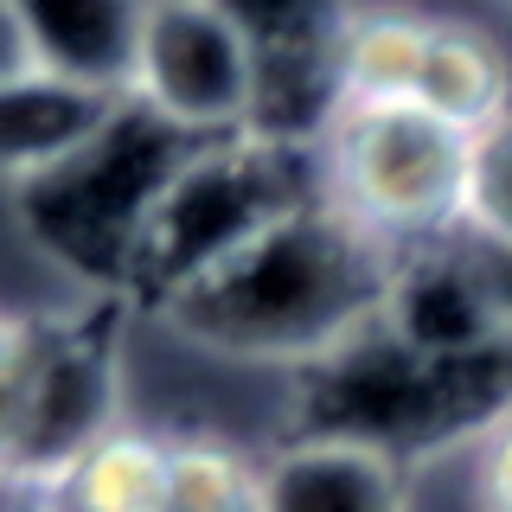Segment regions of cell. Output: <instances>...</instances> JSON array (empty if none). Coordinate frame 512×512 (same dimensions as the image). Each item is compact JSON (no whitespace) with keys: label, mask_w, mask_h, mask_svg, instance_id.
Instances as JSON below:
<instances>
[{"label":"cell","mask_w":512,"mask_h":512,"mask_svg":"<svg viewBox=\"0 0 512 512\" xmlns=\"http://www.w3.org/2000/svg\"><path fill=\"white\" fill-rule=\"evenodd\" d=\"M384 276H391V250L359 231L327 192H314L154 314L218 359L308 372L378 320Z\"/></svg>","instance_id":"1"},{"label":"cell","mask_w":512,"mask_h":512,"mask_svg":"<svg viewBox=\"0 0 512 512\" xmlns=\"http://www.w3.org/2000/svg\"><path fill=\"white\" fill-rule=\"evenodd\" d=\"M295 378L301 416H308L301 436L365 442L391 461L436 455L512 423V352L474 365H429L397 346L378 320Z\"/></svg>","instance_id":"2"},{"label":"cell","mask_w":512,"mask_h":512,"mask_svg":"<svg viewBox=\"0 0 512 512\" xmlns=\"http://www.w3.org/2000/svg\"><path fill=\"white\" fill-rule=\"evenodd\" d=\"M192 148H205V141H180L148 109L122 103V116L77 160H64L32 186H13L20 231L39 244L45 263H58L84 288L128 295L154 199L167 192V180L180 173V160Z\"/></svg>","instance_id":"3"},{"label":"cell","mask_w":512,"mask_h":512,"mask_svg":"<svg viewBox=\"0 0 512 512\" xmlns=\"http://www.w3.org/2000/svg\"><path fill=\"white\" fill-rule=\"evenodd\" d=\"M320 160L314 148H288L269 135H237V141H205L180 160V173L154 199V218L141 231L135 256V288L148 308L173 301L180 288L231 263L244 244L269 231L282 212L308 205L320 192Z\"/></svg>","instance_id":"4"},{"label":"cell","mask_w":512,"mask_h":512,"mask_svg":"<svg viewBox=\"0 0 512 512\" xmlns=\"http://www.w3.org/2000/svg\"><path fill=\"white\" fill-rule=\"evenodd\" d=\"M474 141L410 103H340L320 135V192L384 250L442 244L468 218Z\"/></svg>","instance_id":"5"},{"label":"cell","mask_w":512,"mask_h":512,"mask_svg":"<svg viewBox=\"0 0 512 512\" xmlns=\"http://www.w3.org/2000/svg\"><path fill=\"white\" fill-rule=\"evenodd\" d=\"M340 103H410L487 135L512 116V64L474 26L423 13H346Z\"/></svg>","instance_id":"6"},{"label":"cell","mask_w":512,"mask_h":512,"mask_svg":"<svg viewBox=\"0 0 512 512\" xmlns=\"http://www.w3.org/2000/svg\"><path fill=\"white\" fill-rule=\"evenodd\" d=\"M128 103L148 109L180 141H237L256 135L263 64L244 7L167 0L141 13V52Z\"/></svg>","instance_id":"7"},{"label":"cell","mask_w":512,"mask_h":512,"mask_svg":"<svg viewBox=\"0 0 512 512\" xmlns=\"http://www.w3.org/2000/svg\"><path fill=\"white\" fill-rule=\"evenodd\" d=\"M116 340L103 320H32V378L20 429L0 455V487L52 500L96 442L116 436Z\"/></svg>","instance_id":"8"},{"label":"cell","mask_w":512,"mask_h":512,"mask_svg":"<svg viewBox=\"0 0 512 512\" xmlns=\"http://www.w3.org/2000/svg\"><path fill=\"white\" fill-rule=\"evenodd\" d=\"M378 327L429 365H474V359H493V352H512L506 320L493 308L474 256L461 250V237L391 250Z\"/></svg>","instance_id":"9"},{"label":"cell","mask_w":512,"mask_h":512,"mask_svg":"<svg viewBox=\"0 0 512 512\" xmlns=\"http://www.w3.org/2000/svg\"><path fill=\"white\" fill-rule=\"evenodd\" d=\"M141 13L128 0H20V58L32 71L77 84L90 96L128 103L135 90V52H141Z\"/></svg>","instance_id":"10"},{"label":"cell","mask_w":512,"mask_h":512,"mask_svg":"<svg viewBox=\"0 0 512 512\" xmlns=\"http://www.w3.org/2000/svg\"><path fill=\"white\" fill-rule=\"evenodd\" d=\"M116 116H122L116 96L58 84V77L32 71V64L0 77V180H7V192L77 160Z\"/></svg>","instance_id":"11"},{"label":"cell","mask_w":512,"mask_h":512,"mask_svg":"<svg viewBox=\"0 0 512 512\" xmlns=\"http://www.w3.org/2000/svg\"><path fill=\"white\" fill-rule=\"evenodd\" d=\"M263 512H410V480L365 442L295 436L263 461Z\"/></svg>","instance_id":"12"},{"label":"cell","mask_w":512,"mask_h":512,"mask_svg":"<svg viewBox=\"0 0 512 512\" xmlns=\"http://www.w3.org/2000/svg\"><path fill=\"white\" fill-rule=\"evenodd\" d=\"M160 506H167V442L141 436V429H116L109 442H96L45 500V512H160Z\"/></svg>","instance_id":"13"},{"label":"cell","mask_w":512,"mask_h":512,"mask_svg":"<svg viewBox=\"0 0 512 512\" xmlns=\"http://www.w3.org/2000/svg\"><path fill=\"white\" fill-rule=\"evenodd\" d=\"M160 512H263V461H250L231 442H167Z\"/></svg>","instance_id":"14"},{"label":"cell","mask_w":512,"mask_h":512,"mask_svg":"<svg viewBox=\"0 0 512 512\" xmlns=\"http://www.w3.org/2000/svg\"><path fill=\"white\" fill-rule=\"evenodd\" d=\"M461 231L487 237V244L512 250V116L493 122L474 141V173H468V218Z\"/></svg>","instance_id":"15"},{"label":"cell","mask_w":512,"mask_h":512,"mask_svg":"<svg viewBox=\"0 0 512 512\" xmlns=\"http://www.w3.org/2000/svg\"><path fill=\"white\" fill-rule=\"evenodd\" d=\"M26 378H32V320L0 314V455H7L13 429H20Z\"/></svg>","instance_id":"16"},{"label":"cell","mask_w":512,"mask_h":512,"mask_svg":"<svg viewBox=\"0 0 512 512\" xmlns=\"http://www.w3.org/2000/svg\"><path fill=\"white\" fill-rule=\"evenodd\" d=\"M480 512H512V423L493 429L480 455Z\"/></svg>","instance_id":"17"},{"label":"cell","mask_w":512,"mask_h":512,"mask_svg":"<svg viewBox=\"0 0 512 512\" xmlns=\"http://www.w3.org/2000/svg\"><path fill=\"white\" fill-rule=\"evenodd\" d=\"M20 64V26H13V7H0V77H13Z\"/></svg>","instance_id":"18"},{"label":"cell","mask_w":512,"mask_h":512,"mask_svg":"<svg viewBox=\"0 0 512 512\" xmlns=\"http://www.w3.org/2000/svg\"><path fill=\"white\" fill-rule=\"evenodd\" d=\"M39 512H45V506H39Z\"/></svg>","instance_id":"19"}]
</instances>
